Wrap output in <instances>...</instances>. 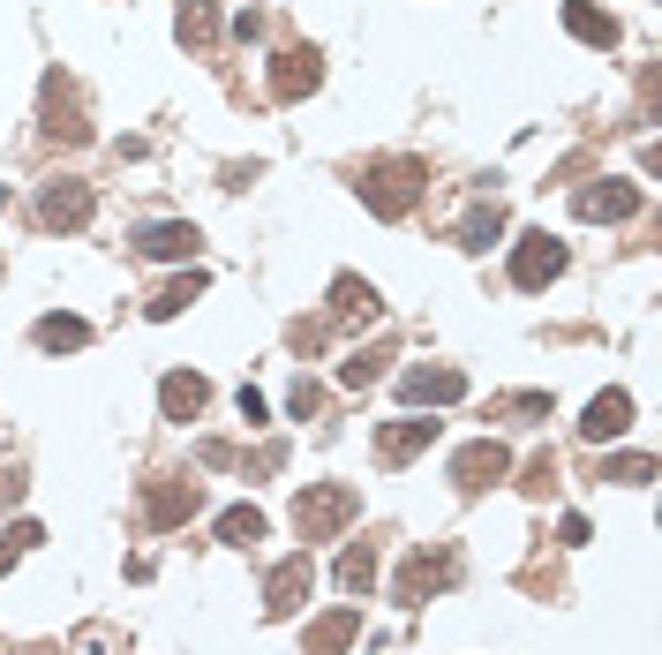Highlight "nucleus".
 I'll list each match as a JSON object with an SVG mask.
<instances>
[{
    "mask_svg": "<svg viewBox=\"0 0 662 655\" xmlns=\"http://www.w3.org/2000/svg\"><path fill=\"white\" fill-rule=\"evenodd\" d=\"M452 580H459V550H429V543H421V550L407 558V572H399V588H392V595H399L407 611H421V603H429V595H445Z\"/></svg>",
    "mask_w": 662,
    "mask_h": 655,
    "instance_id": "3",
    "label": "nucleus"
},
{
    "mask_svg": "<svg viewBox=\"0 0 662 655\" xmlns=\"http://www.w3.org/2000/svg\"><path fill=\"white\" fill-rule=\"evenodd\" d=\"M632 430V393H595L587 399V415H579V437L587 444H610V437Z\"/></svg>",
    "mask_w": 662,
    "mask_h": 655,
    "instance_id": "15",
    "label": "nucleus"
},
{
    "mask_svg": "<svg viewBox=\"0 0 662 655\" xmlns=\"http://www.w3.org/2000/svg\"><path fill=\"white\" fill-rule=\"evenodd\" d=\"M557 543H573V550H579V543H587V520H579V513H565V520H557Z\"/></svg>",
    "mask_w": 662,
    "mask_h": 655,
    "instance_id": "30",
    "label": "nucleus"
},
{
    "mask_svg": "<svg viewBox=\"0 0 662 655\" xmlns=\"http://www.w3.org/2000/svg\"><path fill=\"white\" fill-rule=\"evenodd\" d=\"M429 444H437V422L399 415V422H384V430H376V460H384V468H407L414 452H429Z\"/></svg>",
    "mask_w": 662,
    "mask_h": 655,
    "instance_id": "11",
    "label": "nucleus"
},
{
    "mask_svg": "<svg viewBox=\"0 0 662 655\" xmlns=\"http://www.w3.org/2000/svg\"><path fill=\"white\" fill-rule=\"evenodd\" d=\"M173 39L211 53L218 45V0H181V15H173Z\"/></svg>",
    "mask_w": 662,
    "mask_h": 655,
    "instance_id": "19",
    "label": "nucleus"
},
{
    "mask_svg": "<svg viewBox=\"0 0 662 655\" xmlns=\"http://www.w3.org/2000/svg\"><path fill=\"white\" fill-rule=\"evenodd\" d=\"M204 399H211V385L196 377V369H173L159 385V407H166V422H196L204 415Z\"/></svg>",
    "mask_w": 662,
    "mask_h": 655,
    "instance_id": "16",
    "label": "nucleus"
},
{
    "mask_svg": "<svg viewBox=\"0 0 662 655\" xmlns=\"http://www.w3.org/2000/svg\"><path fill=\"white\" fill-rule=\"evenodd\" d=\"M354 641H362V611H354V603H339V611H324L309 633H301V655H346Z\"/></svg>",
    "mask_w": 662,
    "mask_h": 655,
    "instance_id": "12",
    "label": "nucleus"
},
{
    "mask_svg": "<svg viewBox=\"0 0 662 655\" xmlns=\"http://www.w3.org/2000/svg\"><path fill=\"white\" fill-rule=\"evenodd\" d=\"M196 505H204V490L196 482H151L143 490V513H151V527H181V520H196Z\"/></svg>",
    "mask_w": 662,
    "mask_h": 655,
    "instance_id": "13",
    "label": "nucleus"
},
{
    "mask_svg": "<svg viewBox=\"0 0 662 655\" xmlns=\"http://www.w3.org/2000/svg\"><path fill=\"white\" fill-rule=\"evenodd\" d=\"M565 31H573L579 45H595V53H610V45H618V15H602L595 0H565Z\"/></svg>",
    "mask_w": 662,
    "mask_h": 655,
    "instance_id": "17",
    "label": "nucleus"
},
{
    "mask_svg": "<svg viewBox=\"0 0 662 655\" xmlns=\"http://www.w3.org/2000/svg\"><path fill=\"white\" fill-rule=\"evenodd\" d=\"M218 543H226V550L264 543V513H256V505H226V513H218Z\"/></svg>",
    "mask_w": 662,
    "mask_h": 655,
    "instance_id": "22",
    "label": "nucleus"
},
{
    "mask_svg": "<svg viewBox=\"0 0 662 655\" xmlns=\"http://www.w3.org/2000/svg\"><path fill=\"white\" fill-rule=\"evenodd\" d=\"M496 234H504V212L496 204H474V212L459 218V249H490Z\"/></svg>",
    "mask_w": 662,
    "mask_h": 655,
    "instance_id": "24",
    "label": "nucleus"
},
{
    "mask_svg": "<svg viewBox=\"0 0 662 655\" xmlns=\"http://www.w3.org/2000/svg\"><path fill=\"white\" fill-rule=\"evenodd\" d=\"M309 588H317V558H309V550L279 558L271 580H264V618H293L301 603H309Z\"/></svg>",
    "mask_w": 662,
    "mask_h": 655,
    "instance_id": "4",
    "label": "nucleus"
},
{
    "mask_svg": "<svg viewBox=\"0 0 662 655\" xmlns=\"http://www.w3.org/2000/svg\"><path fill=\"white\" fill-rule=\"evenodd\" d=\"M136 249H143L151 264H189L196 249H204V234H196L189 218H159V226H143V234H136Z\"/></svg>",
    "mask_w": 662,
    "mask_h": 655,
    "instance_id": "10",
    "label": "nucleus"
},
{
    "mask_svg": "<svg viewBox=\"0 0 662 655\" xmlns=\"http://www.w3.org/2000/svg\"><path fill=\"white\" fill-rule=\"evenodd\" d=\"M331 316H339V324H376V316H384V302H376V287H362V279L346 271V279L331 287Z\"/></svg>",
    "mask_w": 662,
    "mask_h": 655,
    "instance_id": "18",
    "label": "nucleus"
},
{
    "mask_svg": "<svg viewBox=\"0 0 662 655\" xmlns=\"http://www.w3.org/2000/svg\"><path fill=\"white\" fill-rule=\"evenodd\" d=\"M573 212L579 218H610V226H618V218L640 212V189H632V181H587V189L573 196Z\"/></svg>",
    "mask_w": 662,
    "mask_h": 655,
    "instance_id": "14",
    "label": "nucleus"
},
{
    "mask_svg": "<svg viewBox=\"0 0 662 655\" xmlns=\"http://www.w3.org/2000/svg\"><path fill=\"white\" fill-rule=\"evenodd\" d=\"M39 347L45 354H76V347H90V324L68 316V309H53V316H39Z\"/></svg>",
    "mask_w": 662,
    "mask_h": 655,
    "instance_id": "20",
    "label": "nucleus"
},
{
    "mask_svg": "<svg viewBox=\"0 0 662 655\" xmlns=\"http://www.w3.org/2000/svg\"><path fill=\"white\" fill-rule=\"evenodd\" d=\"M354 513H362L354 482H309V490L293 497V535H301V543H331L339 527H354Z\"/></svg>",
    "mask_w": 662,
    "mask_h": 655,
    "instance_id": "1",
    "label": "nucleus"
},
{
    "mask_svg": "<svg viewBox=\"0 0 662 655\" xmlns=\"http://www.w3.org/2000/svg\"><path fill=\"white\" fill-rule=\"evenodd\" d=\"M512 475V452L496 444V437H474V444H459V460H452V482L459 490H490V482Z\"/></svg>",
    "mask_w": 662,
    "mask_h": 655,
    "instance_id": "8",
    "label": "nucleus"
},
{
    "mask_svg": "<svg viewBox=\"0 0 662 655\" xmlns=\"http://www.w3.org/2000/svg\"><path fill=\"white\" fill-rule=\"evenodd\" d=\"M376 377H384V347H354L346 354V362H339V385H346V393H362V385H376Z\"/></svg>",
    "mask_w": 662,
    "mask_h": 655,
    "instance_id": "25",
    "label": "nucleus"
},
{
    "mask_svg": "<svg viewBox=\"0 0 662 655\" xmlns=\"http://www.w3.org/2000/svg\"><path fill=\"white\" fill-rule=\"evenodd\" d=\"M339 588H346V595H370V588H376V543H346V558H339Z\"/></svg>",
    "mask_w": 662,
    "mask_h": 655,
    "instance_id": "21",
    "label": "nucleus"
},
{
    "mask_svg": "<svg viewBox=\"0 0 662 655\" xmlns=\"http://www.w3.org/2000/svg\"><path fill=\"white\" fill-rule=\"evenodd\" d=\"M324 84V53L317 45H279L271 53V98H309Z\"/></svg>",
    "mask_w": 662,
    "mask_h": 655,
    "instance_id": "7",
    "label": "nucleus"
},
{
    "mask_svg": "<svg viewBox=\"0 0 662 655\" xmlns=\"http://www.w3.org/2000/svg\"><path fill=\"white\" fill-rule=\"evenodd\" d=\"M196 294H204V271H181V279H166L159 294H151V316L166 324V316H181V309L196 302Z\"/></svg>",
    "mask_w": 662,
    "mask_h": 655,
    "instance_id": "23",
    "label": "nucleus"
},
{
    "mask_svg": "<svg viewBox=\"0 0 662 655\" xmlns=\"http://www.w3.org/2000/svg\"><path fill=\"white\" fill-rule=\"evenodd\" d=\"M557 271H565V241H557V234H520V241H512V287H520V294L549 287Z\"/></svg>",
    "mask_w": 662,
    "mask_h": 655,
    "instance_id": "5",
    "label": "nucleus"
},
{
    "mask_svg": "<svg viewBox=\"0 0 662 655\" xmlns=\"http://www.w3.org/2000/svg\"><path fill=\"white\" fill-rule=\"evenodd\" d=\"M648 475H655L648 452H618V460H602V482H648Z\"/></svg>",
    "mask_w": 662,
    "mask_h": 655,
    "instance_id": "26",
    "label": "nucleus"
},
{
    "mask_svg": "<svg viewBox=\"0 0 662 655\" xmlns=\"http://www.w3.org/2000/svg\"><path fill=\"white\" fill-rule=\"evenodd\" d=\"M399 399H407V407H459V399H467V377L414 362V369H399Z\"/></svg>",
    "mask_w": 662,
    "mask_h": 655,
    "instance_id": "9",
    "label": "nucleus"
},
{
    "mask_svg": "<svg viewBox=\"0 0 662 655\" xmlns=\"http://www.w3.org/2000/svg\"><path fill=\"white\" fill-rule=\"evenodd\" d=\"M317 407H324V393H317V385H309V377H301V385H293V393H287V415H293V422H309V415H317Z\"/></svg>",
    "mask_w": 662,
    "mask_h": 655,
    "instance_id": "28",
    "label": "nucleus"
},
{
    "mask_svg": "<svg viewBox=\"0 0 662 655\" xmlns=\"http://www.w3.org/2000/svg\"><path fill=\"white\" fill-rule=\"evenodd\" d=\"M31 543H45V535H39V520H15V527H8V535H0V572L15 566V558H23Z\"/></svg>",
    "mask_w": 662,
    "mask_h": 655,
    "instance_id": "27",
    "label": "nucleus"
},
{
    "mask_svg": "<svg viewBox=\"0 0 662 655\" xmlns=\"http://www.w3.org/2000/svg\"><path fill=\"white\" fill-rule=\"evenodd\" d=\"M90 212H98V196H90L83 181H45L39 189V226L45 234H76V226H90Z\"/></svg>",
    "mask_w": 662,
    "mask_h": 655,
    "instance_id": "6",
    "label": "nucleus"
},
{
    "mask_svg": "<svg viewBox=\"0 0 662 655\" xmlns=\"http://www.w3.org/2000/svg\"><path fill=\"white\" fill-rule=\"evenodd\" d=\"M421 181H429L421 159H370V167H362V204H370L376 218H407L414 196H421Z\"/></svg>",
    "mask_w": 662,
    "mask_h": 655,
    "instance_id": "2",
    "label": "nucleus"
},
{
    "mask_svg": "<svg viewBox=\"0 0 662 655\" xmlns=\"http://www.w3.org/2000/svg\"><path fill=\"white\" fill-rule=\"evenodd\" d=\"M234 407H242L248 430H264V422H271V407H264V393H256V385H242V399H234Z\"/></svg>",
    "mask_w": 662,
    "mask_h": 655,
    "instance_id": "29",
    "label": "nucleus"
}]
</instances>
